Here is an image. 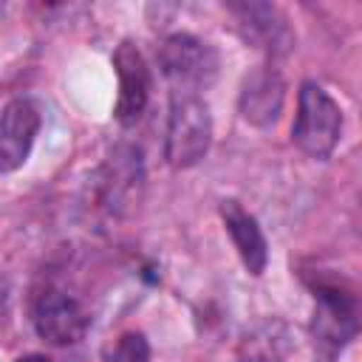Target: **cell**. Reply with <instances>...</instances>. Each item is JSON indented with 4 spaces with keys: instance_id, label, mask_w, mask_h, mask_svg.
Here are the masks:
<instances>
[{
    "instance_id": "1",
    "label": "cell",
    "mask_w": 362,
    "mask_h": 362,
    "mask_svg": "<svg viewBox=\"0 0 362 362\" xmlns=\"http://www.w3.org/2000/svg\"><path fill=\"white\" fill-rule=\"evenodd\" d=\"M359 331V297L345 283H314V317L311 337L317 356L322 362H334Z\"/></svg>"
},
{
    "instance_id": "2",
    "label": "cell",
    "mask_w": 362,
    "mask_h": 362,
    "mask_svg": "<svg viewBox=\"0 0 362 362\" xmlns=\"http://www.w3.org/2000/svg\"><path fill=\"white\" fill-rule=\"evenodd\" d=\"M212 144V116L201 96L195 93H173L167 136H164V158L175 170L195 167Z\"/></svg>"
},
{
    "instance_id": "3",
    "label": "cell",
    "mask_w": 362,
    "mask_h": 362,
    "mask_svg": "<svg viewBox=\"0 0 362 362\" xmlns=\"http://www.w3.org/2000/svg\"><path fill=\"white\" fill-rule=\"evenodd\" d=\"M342 139V110L317 82H303L297 96V116L291 141L311 158L325 161Z\"/></svg>"
},
{
    "instance_id": "4",
    "label": "cell",
    "mask_w": 362,
    "mask_h": 362,
    "mask_svg": "<svg viewBox=\"0 0 362 362\" xmlns=\"http://www.w3.org/2000/svg\"><path fill=\"white\" fill-rule=\"evenodd\" d=\"M158 68L167 76L173 93L201 96V90L212 88L218 79L221 59L209 42L192 34H170L158 45Z\"/></svg>"
},
{
    "instance_id": "5",
    "label": "cell",
    "mask_w": 362,
    "mask_h": 362,
    "mask_svg": "<svg viewBox=\"0 0 362 362\" xmlns=\"http://www.w3.org/2000/svg\"><path fill=\"white\" fill-rule=\"evenodd\" d=\"M144 192V158L133 144H119L99 167V201L113 215H127Z\"/></svg>"
},
{
    "instance_id": "6",
    "label": "cell",
    "mask_w": 362,
    "mask_h": 362,
    "mask_svg": "<svg viewBox=\"0 0 362 362\" xmlns=\"http://www.w3.org/2000/svg\"><path fill=\"white\" fill-rule=\"evenodd\" d=\"M238 34L246 45L266 51L269 57H286L294 48V31L286 14L272 3H229Z\"/></svg>"
},
{
    "instance_id": "7",
    "label": "cell",
    "mask_w": 362,
    "mask_h": 362,
    "mask_svg": "<svg viewBox=\"0 0 362 362\" xmlns=\"http://www.w3.org/2000/svg\"><path fill=\"white\" fill-rule=\"evenodd\" d=\"M31 322L34 331L51 345H74L88 331V317L82 305L59 288H45L34 297Z\"/></svg>"
},
{
    "instance_id": "8",
    "label": "cell",
    "mask_w": 362,
    "mask_h": 362,
    "mask_svg": "<svg viewBox=\"0 0 362 362\" xmlns=\"http://www.w3.org/2000/svg\"><path fill=\"white\" fill-rule=\"evenodd\" d=\"M113 68H116V79H119V96H116V119L119 124L130 127L141 119L147 99H150V71L147 62L141 57V51L124 40L116 45L113 51Z\"/></svg>"
},
{
    "instance_id": "9",
    "label": "cell",
    "mask_w": 362,
    "mask_h": 362,
    "mask_svg": "<svg viewBox=\"0 0 362 362\" xmlns=\"http://www.w3.org/2000/svg\"><path fill=\"white\" fill-rule=\"evenodd\" d=\"M42 113L37 102L20 96L11 99L0 113V173H14L25 164L34 139L40 133Z\"/></svg>"
},
{
    "instance_id": "10",
    "label": "cell",
    "mask_w": 362,
    "mask_h": 362,
    "mask_svg": "<svg viewBox=\"0 0 362 362\" xmlns=\"http://www.w3.org/2000/svg\"><path fill=\"white\" fill-rule=\"evenodd\" d=\"M286 102V79L274 65H260L243 76L238 110L255 127H272Z\"/></svg>"
},
{
    "instance_id": "11",
    "label": "cell",
    "mask_w": 362,
    "mask_h": 362,
    "mask_svg": "<svg viewBox=\"0 0 362 362\" xmlns=\"http://www.w3.org/2000/svg\"><path fill=\"white\" fill-rule=\"evenodd\" d=\"M221 218H223V229L232 238V246L238 249L240 263L246 266L249 274H263L266 263H269V246L263 238V229L257 226V221L238 204V201H221Z\"/></svg>"
},
{
    "instance_id": "12",
    "label": "cell",
    "mask_w": 362,
    "mask_h": 362,
    "mask_svg": "<svg viewBox=\"0 0 362 362\" xmlns=\"http://www.w3.org/2000/svg\"><path fill=\"white\" fill-rule=\"evenodd\" d=\"M288 351H291V337L280 320H266L255 325L240 342V356L246 362H283Z\"/></svg>"
},
{
    "instance_id": "13",
    "label": "cell",
    "mask_w": 362,
    "mask_h": 362,
    "mask_svg": "<svg viewBox=\"0 0 362 362\" xmlns=\"http://www.w3.org/2000/svg\"><path fill=\"white\" fill-rule=\"evenodd\" d=\"M107 362H150V342L139 331H127L119 337L116 351Z\"/></svg>"
},
{
    "instance_id": "14",
    "label": "cell",
    "mask_w": 362,
    "mask_h": 362,
    "mask_svg": "<svg viewBox=\"0 0 362 362\" xmlns=\"http://www.w3.org/2000/svg\"><path fill=\"white\" fill-rule=\"evenodd\" d=\"M14 362H51L45 354H25V356H20V359H14Z\"/></svg>"
}]
</instances>
